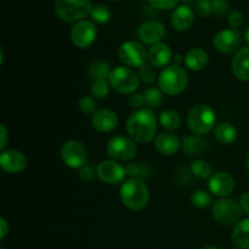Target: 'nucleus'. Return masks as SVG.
<instances>
[{"instance_id": "ea45409f", "label": "nucleus", "mask_w": 249, "mask_h": 249, "mask_svg": "<svg viewBox=\"0 0 249 249\" xmlns=\"http://www.w3.org/2000/svg\"><path fill=\"white\" fill-rule=\"evenodd\" d=\"M243 21H245V17H243V15L241 14L240 11L230 12V15H229L228 17L229 24H230L231 28L233 29L240 28V27L243 24Z\"/></svg>"}, {"instance_id": "c03bdc74", "label": "nucleus", "mask_w": 249, "mask_h": 249, "mask_svg": "<svg viewBox=\"0 0 249 249\" xmlns=\"http://www.w3.org/2000/svg\"><path fill=\"white\" fill-rule=\"evenodd\" d=\"M0 131H1V143H0V150L5 151V146L7 143V130H6V126L4 124L0 125Z\"/></svg>"}, {"instance_id": "f8f14e48", "label": "nucleus", "mask_w": 249, "mask_h": 249, "mask_svg": "<svg viewBox=\"0 0 249 249\" xmlns=\"http://www.w3.org/2000/svg\"><path fill=\"white\" fill-rule=\"evenodd\" d=\"M242 36L237 29L226 28L218 32L213 39V45L219 53H232L240 50Z\"/></svg>"}, {"instance_id": "39448f33", "label": "nucleus", "mask_w": 249, "mask_h": 249, "mask_svg": "<svg viewBox=\"0 0 249 249\" xmlns=\"http://www.w3.org/2000/svg\"><path fill=\"white\" fill-rule=\"evenodd\" d=\"M91 10V0H55L56 15L67 23L82 21Z\"/></svg>"}, {"instance_id": "5701e85b", "label": "nucleus", "mask_w": 249, "mask_h": 249, "mask_svg": "<svg viewBox=\"0 0 249 249\" xmlns=\"http://www.w3.org/2000/svg\"><path fill=\"white\" fill-rule=\"evenodd\" d=\"M184 62L190 71L198 72L208 65V53L201 48H192L185 55Z\"/></svg>"}, {"instance_id": "7ed1b4c3", "label": "nucleus", "mask_w": 249, "mask_h": 249, "mask_svg": "<svg viewBox=\"0 0 249 249\" xmlns=\"http://www.w3.org/2000/svg\"><path fill=\"white\" fill-rule=\"evenodd\" d=\"M189 78L180 65H170L162 70L158 75V87L169 96H178L186 90Z\"/></svg>"}, {"instance_id": "3c124183", "label": "nucleus", "mask_w": 249, "mask_h": 249, "mask_svg": "<svg viewBox=\"0 0 249 249\" xmlns=\"http://www.w3.org/2000/svg\"><path fill=\"white\" fill-rule=\"evenodd\" d=\"M0 249H4V248H2V247H1V248H0Z\"/></svg>"}, {"instance_id": "4c0bfd02", "label": "nucleus", "mask_w": 249, "mask_h": 249, "mask_svg": "<svg viewBox=\"0 0 249 249\" xmlns=\"http://www.w3.org/2000/svg\"><path fill=\"white\" fill-rule=\"evenodd\" d=\"M95 174H97V168H95L92 164H85L79 169V178L82 181L90 182L94 179Z\"/></svg>"}, {"instance_id": "6e6552de", "label": "nucleus", "mask_w": 249, "mask_h": 249, "mask_svg": "<svg viewBox=\"0 0 249 249\" xmlns=\"http://www.w3.org/2000/svg\"><path fill=\"white\" fill-rule=\"evenodd\" d=\"M118 57L124 66L128 67H142L148 60V51L145 46L135 40H129L122 44L118 49Z\"/></svg>"}, {"instance_id": "58836bf2", "label": "nucleus", "mask_w": 249, "mask_h": 249, "mask_svg": "<svg viewBox=\"0 0 249 249\" xmlns=\"http://www.w3.org/2000/svg\"><path fill=\"white\" fill-rule=\"evenodd\" d=\"M179 1L180 0H148L151 6H153L155 9L158 10L174 9V7L179 4Z\"/></svg>"}, {"instance_id": "412c9836", "label": "nucleus", "mask_w": 249, "mask_h": 249, "mask_svg": "<svg viewBox=\"0 0 249 249\" xmlns=\"http://www.w3.org/2000/svg\"><path fill=\"white\" fill-rule=\"evenodd\" d=\"M232 72L237 79L249 82V46L236 53L232 60Z\"/></svg>"}, {"instance_id": "f3484780", "label": "nucleus", "mask_w": 249, "mask_h": 249, "mask_svg": "<svg viewBox=\"0 0 249 249\" xmlns=\"http://www.w3.org/2000/svg\"><path fill=\"white\" fill-rule=\"evenodd\" d=\"M91 124L92 128L99 133H111L118 125V117L112 109H97L92 114Z\"/></svg>"}, {"instance_id": "0eeeda50", "label": "nucleus", "mask_w": 249, "mask_h": 249, "mask_svg": "<svg viewBox=\"0 0 249 249\" xmlns=\"http://www.w3.org/2000/svg\"><path fill=\"white\" fill-rule=\"evenodd\" d=\"M106 152L108 157L116 162H125L135 157L138 153V146L131 138L117 135L107 142Z\"/></svg>"}, {"instance_id": "423d86ee", "label": "nucleus", "mask_w": 249, "mask_h": 249, "mask_svg": "<svg viewBox=\"0 0 249 249\" xmlns=\"http://www.w3.org/2000/svg\"><path fill=\"white\" fill-rule=\"evenodd\" d=\"M139 75L128 66H117L111 71L108 83L113 90L123 95H131L139 88Z\"/></svg>"}, {"instance_id": "f03ea898", "label": "nucleus", "mask_w": 249, "mask_h": 249, "mask_svg": "<svg viewBox=\"0 0 249 249\" xmlns=\"http://www.w3.org/2000/svg\"><path fill=\"white\" fill-rule=\"evenodd\" d=\"M121 201L131 211H141L150 202V190L141 179H129L122 185Z\"/></svg>"}, {"instance_id": "8fccbe9b", "label": "nucleus", "mask_w": 249, "mask_h": 249, "mask_svg": "<svg viewBox=\"0 0 249 249\" xmlns=\"http://www.w3.org/2000/svg\"><path fill=\"white\" fill-rule=\"evenodd\" d=\"M109 1H118V0H109Z\"/></svg>"}, {"instance_id": "a18cd8bd", "label": "nucleus", "mask_w": 249, "mask_h": 249, "mask_svg": "<svg viewBox=\"0 0 249 249\" xmlns=\"http://www.w3.org/2000/svg\"><path fill=\"white\" fill-rule=\"evenodd\" d=\"M243 36H245L246 41H247V43L249 44V26L245 29V33H243Z\"/></svg>"}, {"instance_id": "a19ab883", "label": "nucleus", "mask_w": 249, "mask_h": 249, "mask_svg": "<svg viewBox=\"0 0 249 249\" xmlns=\"http://www.w3.org/2000/svg\"><path fill=\"white\" fill-rule=\"evenodd\" d=\"M129 105L135 109H141L143 106H146L145 95L139 94V92H134L129 96Z\"/></svg>"}, {"instance_id": "f257e3e1", "label": "nucleus", "mask_w": 249, "mask_h": 249, "mask_svg": "<svg viewBox=\"0 0 249 249\" xmlns=\"http://www.w3.org/2000/svg\"><path fill=\"white\" fill-rule=\"evenodd\" d=\"M125 128L129 136L135 142L147 143L152 141L156 136L157 118L152 109H136L128 117Z\"/></svg>"}, {"instance_id": "e433bc0d", "label": "nucleus", "mask_w": 249, "mask_h": 249, "mask_svg": "<svg viewBox=\"0 0 249 249\" xmlns=\"http://www.w3.org/2000/svg\"><path fill=\"white\" fill-rule=\"evenodd\" d=\"M196 12L201 17H208L213 14L212 1L209 0H198L196 2Z\"/></svg>"}, {"instance_id": "1a4fd4ad", "label": "nucleus", "mask_w": 249, "mask_h": 249, "mask_svg": "<svg viewBox=\"0 0 249 249\" xmlns=\"http://www.w3.org/2000/svg\"><path fill=\"white\" fill-rule=\"evenodd\" d=\"M214 219L221 225H232L242 215L241 204L230 198H221L214 203L212 209Z\"/></svg>"}, {"instance_id": "2eb2a0df", "label": "nucleus", "mask_w": 249, "mask_h": 249, "mask_svg": "<svg viewBox=\"0 0 249 249\" xmlns=\"http://www.w3.org/2000/svg\"><path fill=\"white\" fill-rule=\"evenodd\" d=\"M208 187L211 194L218 197H226L235 190V179L226 172H218L209 178Z\"/></svg>"}, {"instance_id": "4be33fe9", "label": "nucleus", "mask_w": 249, "mask_h": 249, "mask_svg": "<svg viewBox=\"0 0 249 249\" xmlns=\"http://www.w3.org/2000/svg\"><path fill=\"white\" fill-rule=\"evenodd\" d=\"M209 142L206 138L197 134H191L182 138L181 147L189 156H198L203 153L208 147Z\"/></svg>"}, {"instance_id": "72a5a7b5", "label": "nucleus", "mask_w": 249, "mask_h": 249, "mask_svg": "<svg viewBox=\"0 0 249 249\" xmlns=\"http://www.w3.org/2000/svg\"><path fill=\"white\" fill-rule=\"evenodd\" d=\"M78 108L84 114H94L97 111L96 100L92 96H83L78 101Z\"/></svg>"}, {"instance_id": "b1692460", "label": "nucleus", "mask_w": 249, "mask_h": 249, "mask_svg": "<svg viewBox=\"0 0 249 249\" xmlns=\"http://www.w3.org/2000/svg\"><path fill=\"white\" fill-rule=\"evenodd\" d=\"M231 240L237 248L249 249V219H243L236 224Z\"/></svg>"}, {"instance_id": "20e7f679", "label": "nucleus", "mask_w": 249, "mask_h": 249, "mask_svg": "<svg viewBox=\"0 0 249 249\" xmlns=\"http://www.w3.org/2000/svg\"><path fill=\"white\" fill-rule=\"evenodd\" d=\"M216 123V116L211 106L204 104L196 105L192 107L187 116V125L194 134L204 135L214 129Z\"/></svg>"}, {"instance_id": "aec40b11", "label": "nucleus", "mask_w": 249, "mask_h": 249, "mask_svg": "<svg viewBox=\"0 0 249 249\" xmlns=\"http://www.w3.org/2000/svg\"><path fill=\"white\" fill-rule=\"evenodd\" d=\"M195 14L187 5H180L172 14V26L177 31H186L194 24Z\"/></svg>"}, {"instance_id": "de8ad7c7", "label": "nucleus", "mask_w": 249, "mask_h": 249, "mask_svg": "<svg viewBox=\"0 0 249 249\" xmlns=\"http://www.w3.org/2000/svg\"><path fill=\"white\" fill-rule=\"evenodd\" d=\"M246 165H247V169L249 172V151H248V155H247V160H246Z\"/></svg>"}, {"instance_id": "a211bd4d", "label": "nucleus", "mask_w": 249, "mask_h": 249, "mask_svg": "<svg viewBox=\"0 0 249 249\" xmlns=\"http://www.w3.org/2000/svg\"><path fill=\"white\" fill-rule=\"evenodd\" d=\"M181 147V140L173 133H162L155 138V148L163 156H173Z\"/></svg>"}, {"instance_id": "393cba45", "label": "nucleus", "mask_w": 249, "mask_h": 249, "mask_svg": "<svg viewBox=\"0 0 249 249\" xmlns=\"http://www.w3.org/2000/svg\"><path fill=\"white\" fill-rule=\"evenodd\" d=\"M215 138L221 145H231L237 139V129L231 123H220L215 128Z\"/></svg>"}, {"instance_id": "ddd939ff", "label": "nucleus", "mask_w": 249, "mask_h": 249, "mask_svg": "<svg viewBox=\"0 0 249 249\" xmlns=\"http://www.w3.org/2000/svg\"><path fill=\"white\" fill-rule=\"evenodd\" d=\"M165 27L162 22L152 21L143 22L138 29V36L141 43L147 44V45H156L158 43H162L163 39L165 38Z\"/></svg>"}, {"instance_id": "473e14b6", "label": "nucleus", "mask_w": 249, "mask_h": 249, "mask_svg": "<svg viewBox=\"0 0 249 249\" xmlns=\"http://www.w3.org/2000/svg\"><path fill=\"white\" fill-rule=\"evenodd\" d=\"M109 89H111V85L107 80H97V82L92 83L91 94L95 99L101 100L108 96Z\"/></svg>"}, {"instance_id": "f704fd0d", "label": "nucleus", "mask_w": 249, "mask_h": 249, "mask_svg": "<svg viewBox=\"0 0 249 249\" xmlns=\"http://www.w3.org/2000/svg\"><path fill=\"white\" fill-rule=\"evenodd\" d=\"M139 78L142 80L143 83H147V84H151L156 80L157 77V72H156V67H153L152 65H143L142 67L139 68Z\"/></svg>"}, {"instance_id": "c9c22d12", "label": "nucleus", "mask_w": 249, "mask_h": 249, "mask_svg": "<svg viewBox=\"0 0 249 249\" xmlns=\"http://www.w3.org/2000/svg\"><path fill=\"white\" fill-rule=\"evenodd\" d=\"M213 14L216 17H225L229 14V2L226 0H211Z\"/></svg>"}, {"instance_id": "49530a36", "label": "nucleus", "mask_w": 249, "mask_h": 249, "mask_svg": "<svg viewBox=\"0 0 249 249\" xmlns=\"http://www.w3.org/2000/svg\"><path fill=\"white\" fill-rule=\"evenodd\" d=\"M174 61H177V63H175V65H179V62H180V61H181V56L177 55V56H175V57H174Z\"/></svg>"}, {"instance_id": "cd10ccee", "label": "nucleus", "mask_w": 249, "mask_h": 249, "mask_svg": "<svg viewBox=\"0 0 249 249\" xmlns=\"http://www.w3.org/2000/svg\"><path fill=\"white\" fill-rule=\"evenodd\" d=\"M164 92L160 89V88H148L145 90L143 95H145L146 106L150 109L160 108L162 106L163 101H164Z\"/></svg>"}, {"instance_id": "09e8293b", "label": "nucleus", "mask_w": 249, "mask_h": 249, "mask_svg": "<svg viewBox=\"0 0 249 249\" xmlns=\"http://www.w3.org/2000/svg\"><path fill=\"white\" fill-rule=\"evenodd\" d=\"M202 249H218V248L214 247V246H207V247H203Z\"/></svg>"}, {"instance_id": "9b49d317", "label": "nucleus", "mask_w": 249, "mask_h": 249, "mask_svg": "<svg viewBox=\"0 0 249 249\" xmlns=\"http://www.w3.org/2000/svg\"><path fill=\"white\" fill-rule=\"evenodd\" d=\"M96 36V26L88 19H82V21L77 22L71 29L72 43L79 49L89 48L95 41Z\"/></svg>"}, {"instance_id": "a878e982", "label": "nucleus", "mask_w": 249, "mask_h": 249, "mask_svg": "<svg viewBox=\"0 0 249 249\" xmlns=\"http://www.w3.org/2000/svg\"><path fill=\"white\" fill-rule=\"evenodd\" d=\"M111 71L112 70L109 67V63L105 62L102 60L94 61L89 66V68H88V73H89L90 78L94 79V82H97V80H108Z\"/></svg>"}, {"instance_id": "7c9ffc66", "label": "nucleus", "mask_w": 249, "mask_h": 249, "mask_svg": "<svg viewBox=\"0 0 249 249\" xmlns=\"http://www.w3.org/2000/svg\"><path fill=\"white\" fill-rule=\"evenodd\" d=\"M191 203L192 206L197 207V208H207L212 204V195L206 190H195L191 194Z\"/></svg>"}, {"instance_id": "37998d69", "label": "nucleus", "mask_w": 249, "mask_h": 249, "mask_svg": "<svg viewBox=\"0 0 249 249\" xmlns=\"http://www.w3.org/2000/svg\"><path fill=\"white\" fill-rule=\"evenodd\" d=\"M9 230L10 226L6 219L0 218V238H1V240H4V238L6 237V235L9 233Z\"/></svg>"}, {"instance_id": "c756f323", "label": "nucleus", "mask_w": 249, "mask_h": 249, "mask_svg": "<svg viewBox=\"0 0 249 249\" xmlns=\"http://www.w3.org/2000/svg\"><path fill=\"white\" fill-rule=\"evenodd\" d=\"M126 177H130L131 179H145L151 174V168L146 164H136V163H130L125 168Z\"/></svg>"}, {"instance_id": "4468645a", "label": "nucleus", "mask_w": 249, "mask_h": 249, "mask_svg": "<svg viewBox=\"0 0 249 249\" xmlns=\"http://www.w3.org/2000/svg\"><path fill=\"white\" fill-rule=\"evenodd\" d=\"M97 177L107 185H118L126 177L125 168L116 160H104L97 165Z\"/></svg>"}, {"instance_id": "9d476101", "label": "nucleus", "mask_w": 249, "mask_h": 249, "mask_svg": "<svg viewBox=\"0 0 249 249\" xmlns=\"http://www.w3.org/2000/svg\"><path fill=\"white\" fill-rule=\"evenodd\" d=\"M61 158L67 167L72 169H80L87 164V148L83 142L78 140L66 141L61 148Z\"/></svg>"}, {"instance_id": "79ce46f5", "label": "nucleus", "mask_w": 249, "mask_h": 249, "mask_svg": "<svg viewBox=\"0 0 249 249\" xmlns=\"http://www.w3.org/2000/svg\"><path fill=\"white\" fill-rule=\"evenodd\" d=\"M240 204H241V208H242V211L245 212L247 215H249V191L245 192V194L241 196Z\"/></svg>"}, {"instance_id": "6ab92c4d", "label": "nucleus", "mask_w": 249, "mask_h": 249, "mask_svg": "<svg viewBox=\"0 0 249 249\" xmlns=\"http://www.w3.org/2000/svg\"><path fill=\"white\" fill-rule=\"evenodd\" d=\"M172 49L164 43H158L152 45L148 50V62L156 68L167 67L172 60Z\"/></svg>"}, {"instance_id": "bb28decb", "label": "nucleus", "mask_w": 249, "mask_h": 249, "mask_svg": "<svg viewBox=\"0 0 249 249\" xmlns=\"http://www.w3.org/2000/svg\"><path fill=\"white\" fill-rule=\"evenodd\" d=\"M160 123L163 129L168 131H174L181 125V117L177 111L167 109L160 114Z\"/></svg>"}, {"instance_id": "2f4dec72", "label": "nucleus", "mask_w": 249, "mask_h": 249, "mask_svg": "<svg viewBox=\"0 0 249 249\" xmlns=\"http://www.w3.org/2000/svg\"><path fill=\"white\" fill-rule=\"evenodd\" d=\"M90 16L92 17L96 23L99 24H105L111 19V10L104 4H97L95 6H92L91 12H90Z\"/></svg>"}, {"instance_id": "dca6fc26", "label": "nucleus", "mask_w": 249, "mask_h": 249, "mask_svg": "<svg viewBox=\"0 0 249 249\" xmlns=\"http://www.w3.org/2000/svg\"><path fill=\"white\" fill-rule=\"evenodd\" d=\"M0 167L5 173L18 174L27 167V158L22 152L16 150L1 151L0 155Z\"/></svg>"}, {"instance_id": "c85d7f7f", "label": "nucleus", "mask_w": 249, "mask_h": 249, "mask_svg": "<svg viewBox=\"0 0 249 249\" xmlns=\"http://www.w3.org/2000/svg\"><path fill=\"white\" fill-rule=\"evenodd\" d=\"M190 173L194 175L195 178L199 180H206L211 178L212 175V167L208 162L202 160H194L190 165Z\"/></svg>"}]
</instances>
